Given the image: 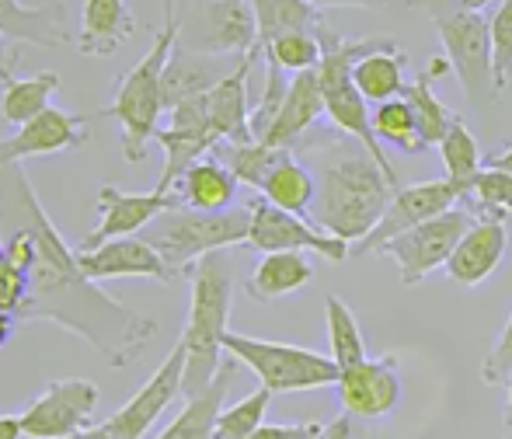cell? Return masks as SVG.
Segmentation results:
<instances>
[{
    "mask_svg": "<svg viewBox=\"0 0 512 439\" xmlns=\"http://www.w3.org/2000/svg\"><path fill=\"white\" fill-rule=\"evenodd\" d=\"M0 230H21L32 241V265L25 272V304L18 325L53 321L84 338L112 370L136 363L157 335V321L119 304L84 276L77 248L49 220L21 164H0Z\"/></svg>",
    "mask_w": 512,
    "mask_h": 439,
    "instance_id": "1",
    "label": "cell"
},
{
    "mask_svg": "<svg viewBox=\"0 0 512 439\" xmlns=\"http://www.w3.org/2000/svg\"><path fill=\"white\" fill-rule=\"evenodd\" d=\"M394 192L398 189L380 171V164L359 143L342 140L321 157L314 223L338 241L359 244L384 220Z\"/></svg>",
    "mask_w": 512,
    "mask_h": 439,
    "instance_id": "2",
    "label": "cell"
},
{
    "mask_svg": "<svg viewBox=\"0 0 512 439\" xmlns=\"http://www.w3.org/2000/svg\"><path fill=\"white\" fill-rule=\"evenodd\" d=\"M230 307H234V265L227 251H213L189 269V314L178 342L185 345V401L203 394L220 373L223 338H227Z\"/></svg>",
    "mask_w": 512,
    "mask_h": 439,
    "instance_id": "3",
    "label": "cell"
},
{
    "mask_svg": "<svg viewBox=\"0 0 512 439\" xmlns=\"http://www.w3.org/2000/svg\"><path fill=\"white\" fill-rule=\"evenodd\" d=\"M317 42H321V63H317V77H321L324 115H328L331 126H335L338 133L349 136V140H356L359 147H363L366 154L380 164V171L391 178L394 189H401L398 171H394V164L387 161L384 143H380L377 133H373L370 105H366V98L359 95L356 84H352V67H356L363 56L394 46L398 39H391V35H363V39H345V35H338L335 28L324 21V25L317 28Z\"/></svg>",
    "mask_w": 512,
    "mask_h": 439,
    "instance_id": "4",
    "label": "cell"
},
{
    "mask_svg": "<svg viewBox=\"0 0 512 439\" xmlns=\"http://www.w3.org/2000/svg\"><path fill=\"white\" fill-rule=\"evenodd\" d=\"M178 18L164 21V28L154 35L150 53L129 70L115 88L112 105L95 112L98 119L119 122V143H122V161L136 164L147 157V143L157 136V122L164 112V67H168L171 53L178 46Z\"/></svg>",
    "mask_w": 512,
    "mask_h": 439,
    "instance_id": "5",
    "label": "cell"
},
{
    "mask_svg": "<svg viewBox=\"0 0 512 439\" xmlns=\"http://www.w3.org/2000/svg\"><path fill=\"white\" fill-rule=\"evenodd\" d=\"M251 227V206H230L223 213H203V210H171L157 217L143 230V241L157 248V255L168 262L175 279L189 276L196 262H203L213 251H227L234 244H248Z\"/></svg>",
    "mask_w": 512,
    "mask_h": 439,
    "instance_id": "6",
    "label": "cell"
},
{
    "mask_svg": "<svg viewBox=\"0 0 512 439\" xmlns=\"http://www.w3.org/2000/svg\"><path fill=\"white\" fill-rule=\"evenodd\" d=\"M422 7L432 14L439 39H443V56L450 60L467 102H495V56H492V25L481 11H467L457 0H422Z\"/></svg>",
    "mask_w": 512,
    "mask_h": 439,
    "instance_id": "7",
    "label": "cell"
},
{
    "mask_svg": "<svg viewBox=\"0 0 512 439\" xmlns=\"http://www.w3.org/2000/svg\"><path fill=\"white\" fill-rule=\"evenodd\" d=\"M223 352L244 363L262 387L272 394H300V391H321V387H335L342 370L331 356L304 345L290 342H272V338H251L227 331L223 338Z\"/></svg>",
    "mask_w": 512,
    "mask_h": 439,
    "instance_id": "8",
    "label": "cell"
},
{
    "mask_svg": "<svg viewBox=\"0 0 512 439\" xmlns=\"http://www.w3.org/2000/svg\"><path fill=\"white\" fill-rule=\"evenodd\" d=\"M178 46L199 56H251L258 49V21L251 0H178Z\"/></svg>",
    "mask_w": 512,
    "mask_h": 439,
    "instance_id": "9",
    "label": "cell"
},
{
    "mask_svg": "<svg viewBox=\"0 0 512 439\" xmlns=\"http://www.w3.org/2000/svg\"><path fill=\"white\" fill-rule=\"evenodd\" d=\"M102 401L95 380L60 377L49 380L25 408H21V433L25 439H67L91 429L95 408Z\"/></svg>",
    "mask_w": 512,
    "mask_h": 439,
    "instance_id": "10",
    "label": "cell"
},
{
    "mask_svg": "<svg viewBox=\"0 0 512 439\" xmlns=\"http://www.w3.org/2000/svg\"><path fill=\"white\" fill-rule=\"evenodd\" d=\"M467 192L460 185H453L450 178H436V182H415V185H401L394 192L391 206H387L384 220L377 223L373 234H366L359 244H352V255H380L391 241H398L401 234L422 227V223L443 217V213L464 206Z\"/></svg>",
    "mask_w": 512,
    "mask_h": 439,
    "instance_id": "11",
    "label": "cell"
},
{
    "mask_svg": "<svg viewBox=\"0 0 512 439\" xmlns=\"http://www.w3.org/2000/svg\"><path fill=\"white\" fill-rule=\"evenodd\" d=\"M474 220L478 217H474L467 206H457V210H450V213H443V217H436V220L422 223V227L408 230V234H401L398 241L387 244L380 255L394 258L401 283L418 286V283H425L436 269H446V262H450L453 251H457L460 237L471 230Z\"/></svg>",
    "mask_w": 512,
    "mask_h": 439,
    "instance_id": "12",
    "label": "cell"
},
{
    "mask_svg": "<svg viewBox=\"0 0 512 439\" xmlns=\"http://www.w3.org/2000/svg\"><path fill=\"white\" fill-rule=\"evenodd\" d=\"M251 206V227H248V244L262 255H276V251H314V255L328 258V262H345L352 255V244L338 241V237L324 234L317 223H307L304 217H293L276 206H269L262 196Z\"/></svg>",
    "mask_w": 512,
    "mask_h": 439,
    "instance_id": "13",
    "label": "cell"
},
{
    "mask_svg": "<svg viewBox=\"0 0 512 439\" xmlns=\"http://www.w3.org/2000/svg\"><path fill=\"white\" fill-rule=\"evenodd\" d=\"M182 206L185 203L178 192H122L119 185H102L98 189V227L84 234L77 248L95 251L108 241H119V237H136L157 217L182 210Z\"/></svg>",
    "mask_w": 512,
    "mask_h": 439,
    "instance_id": "14",
    "label": "cell"
},
{
    "mask_svg": "<svg viewBox=\"0 0 512 439\" xmlns=\"http://www.w3.org/2000/svg\"><path fill=\"white\" fill-rule=\"evenodd\" d=\"M185 384V345L178 342L168 352L161 366L150 373V380L105 422L108 436L112 439H143L154 429V422L164 415V408L182 394Z\"/></svg>",
    "mask_w": 512,
    "mask_h": 439,
    "instance_id": "15",
    "label": "cell"
},
{
    "mask_svg": "<svg viewBox=\"0 0 512 439\" xmlns=\"http://www.w3.org/2000/svg\"><path fill=\"white\" fill-rule=\"evenodd\" d=\"M338 405L349 419L380 422L398 408L401 401V366L394 356L363 359V363L342 370L335 384Z\"/></svg>",
    "mask_w": 512,
    "mask_h": 439,
    "instance_id": "16",
    "label": "cell"
},
{
    "mask_svg": "<svg viewBox=\"0 0 512 439\" xmlns=\"http://www.w3.org/2000/svg\"><path fill=\"white\" fill-rule=\"evenodd\" d=\"M91 119L98 115H74L53 105L11 136H0V164H21L25 157H49L84 147L91 136Z\"/></svg>",
    "mask_w": 512,
    "mask_h": 439,
    "instance_id": "17",
    "label": "cell"
},
{
    "mask_svg": "<svg viewBox=\"0 0 512 439\" xmlns=\"http://www.w3.org/2000/svg\"><path fill=\"white\" fill-rule=\"evenodd\" d=\"M77 262H81L84 276L91 283H112V279H157V283H178L175 272L168 269L157 248L143 237H119L108 241L95 251L77 248Z\"/></svg>",
    "mask_w": 512,
    "mask_h": 439,
    "instance_id": "18",
    "label": "cell"
},
{
    "mask_svg": "<svg viewBox=\"0 0 512 439\" xmlns=\"http://www.w3.org/2000/svg\"><path fill=\"white\" fill-rule=\"evenodd\" d=\"M506 248H509L506 220L478 217L471 223V230L460 237L453 258L446 262V276H450V283L474 290V286L488 283V279L495 276V269H499L502 258H506Z\"/></svg>",
    "mask_w": 512,
    "mask_h": 439,
    "instance_id": "19",
    "label": "cell"
},
{
    "mask_svg": "<svg viewBox=\"0 0 512 439\" xmlns=\"http://www.w3.org/2000/svg\"><path fill=\"white\" fill-rule=\"evenodd\" d=\"M0 35L14 46L63 49L77 42L70 35V11L67 4H21V0H0Z\"/></svg>",
    "mask_w": 512,
    "mask_h": 439,
    "instance_id": "20",
    "label": "cell"
},
{
    "mask_svg": "<svg viewBox=\"0 0 512 439\" xmlns=\"http://www.w3.org/2000/svg\"><path fill=\"white\" fill-rule=\"evenodd\" d=\"M324 115V95H321V77L317 70L290 77V91L283 98V109H279L276 122L269 126V133L258 143L272 150H293L300 140L317 126V119Z\"/></svg>",
    "mask_w": 512,
    "mask_h": 439,
    "instance_id": "21",
    "label": "cell"
},
{
    "mask_svg": "<svg viewBox=\"0 0 512 439\" xmlns=\"http://www.w3.org/2000/svg\"><path fill=\"white\" fill-rule=\"evenodd\" d=\"M136 32V14L126 0H84L77 53L115 56Z\"/></svg>",
    "mask_w": 512,
    "mask_h": 439,
    "instance_id": "22",
    "label": "cell"
},
{
    "mask_svg": "<svg viewBox=\"0 0 512 439\" xmlns=\"http://www.w3.org/2000/svg\"><path fill=\"white\" fill-rule=\"evenodd\" d=\"M310 283H314V262L304 251H276V255L258 258L244 290H248V297L255 304H272V300L300 293Z\"/></svg>",
    "mask_w": 512,
    "mask_h": 439,
    "instance_id": "23",
    "label": "cell"
},
{
    "mask_svg": "<svg viewBox=\"0 0 512 439\" xmlns=\"http://www.w3.org/2000/svg\"><path fill=\"white\" fill-rule=\"evenodd\" d=\"M230 70L220 63V56H199V53H189V49L175 46L168 67H164V112H175L182 102H192V98L213 91Z\"/></svg>",
    "mask_w": 512,
    "mask_h": 439,
    "instance_id": "24",
    "label": "cell"
},
{
    "mask_svg": "<svg viewBox=\"0 0 512 439\" xmlns=\"http://www.w3.org/2000/svg\"><path fill=\"white\" fill-rule=\"evenodd\" d=\"M234 377H237V359L227 356L213 384H209L203 394L185 401V408L175 415V422L154 439H213L216 419H220V412L227 408L223 401H227V391H230V384H234Z\"/></svg>",
    "mask_w": 512,
    "mask_h": 439,
    "instance_id": "25",
    "label": "cell"
},
{
    "mask_svg": "<svg viewBox=\"0 0 512 439\" xmlns=\"http://www.w3.org/2000/svg\"><path fill=\"white\" fill-rule=\"evenodd\" d=\"M352 84L366 98V105H384L394 98H405L408 91V53L394 42L387 49L363 56V60L352 67Z\"/></svg>",
    "mask_w": 512,
    "mask_h": 439,
    "instance_id": "26",
    "label": "cell"
},
{
    "mask_svg": "<svg viewBox=\"0 0 512 439\" xmlns=\"http://www.w3.org/2000/svg\"><path fill=\"white\" fill-rule=\"evenodd\" d=\"M237 178L227 171V164L216 161V157H203L199 164H192L189 175L175 185V192L182 196V203L189 210H203V213H223L234 206L237 196Z\"/></svg>",
    "mask_w": 512,
    "mask_h": 439,
    "instance_id": "27",
    "label": "cell"
},
{
    "mask_svg": "<svg viewBox=\"0 0 512 439\" xmlns=\"http://www.w3.org/2000/svg\"><path fill=\"white\" fill-rule=\"evenodd\" d=\"M258 192H262V199L269 206H276V210H283V213H293V217H304L317 203L314 175L293 157V150H286V154L279 157L276 168L269 171V178H265Z\"/></svg>",
    "mask_w": 512,
    "mask_h": 439,
    "instance_id": "28",
    "label": "cell"
},
{
    "mask_svg": "<svg viewBox=\"0 0 512 439\" xmlns=\"http://www.w3.org/2000/svg\"><path fill=\"white\" fill-rule=\"evenodd\" d=\"M60 91V74L53 70H42L32 77H14L11 84H4V95H0V115H4L7 126L21 129L25 122L39 119L46 109H53V95Z\"/></svg>",
    "mask_w": 512,
    "mask_h": 439,
    "instance_id": "29",
    "label": "cell"
},
{
    "mask_svg": "<svg viewBox=\"0 0 512 439\" xmlns=\"http://www.w3.org/2000/svg\"><path fill=\"white\" fill-rule=\"evenodd\" d=\"M251 7L258 21V49L286 32H317L324 25V14L307 0H251Z\"/></svg>",
    "mask_w": 512,
    "mask_h": 439,
    "instance_id": "30",
    "label": "cell"
},
{
    "mask_svg": "<svg viewBox=\"0 0 512 439\" xmlns=\"http://www.w3.org/2000/svg\"><path fill=\"white\" fill-rule=\"evenodd\" d=\"M324 321H328V349H331L328 356L338 363V370H349V366L370 359L366 356V342H363V331H359L356 314L335 293L324 300Z\"/></svg>",
    "mask_w": 512,
    "mask_h": 439,
    "instance_id": "31",
    "label": "cell"
},
{
    "mask_svg": "<svg viewBox=\"0 0 512 439\" xmlns=\"http://www.w3.org/2000/svg\"><path fill=\"white\" fill-rule=\"evenodd\" d=\"M405 102L411 105V112H415L418 133H422L425 147H439V143H443V136L450 133V126H453V119H457V115H453L443 102H439L436 77L422 70V74H418L415 81L408 84Z\"/></svg>",
    "mask_w": 512,
    "mask_h": 439,
    "instance_id": "32",
    "label": "cell"
},
{
    "mask_svg": "<svg viewBox=\"0 0 512 439\" xmlns=\"http://www.w3.org/2000/svg\"><path fill=\"white\" fill-rule=\"evenodd\" d=\"M439 157H443V171L453 185H460L464 192H471V182L485 168V154H481L478 140L471 136V129L464 126V119H453L450 133L439 143Z\"/></svg>",
    "mask_w": 512,
    "mask_h": 439,
    "instance_id": "33",
    "label": "cell"
},
{
    "mask_svg": "<svg viewBox=\"0 0 512 439\" xmlns=\"http://www.w3.org/2000/svg\"><path fill=\"white\" fill-rule=\"evenodd\" d=\"M286 150H272L265 147V143H223V147L213 150V157H220L223 164H227V171L237 178L241 185H248V189H262V182L269 178V171L276 168V161L283 157Z\"/></svg>",
    "mask_w": 512,
    "mask_h": 439,
    "instance_id": "34",
    "label": "cell"
},
{
    "mask_svg": "<svg viewBox=\"0 0 512 439\" xmlns=\"http://www.w3.org/2000/svg\"><path fill=\"white\" fill-rule=\"evenodd\" d=\"M373 133H377L380 143H391V147H398L401 154H408V157L425 150L415 112H411V105L405 98H394V102H384L373 109Z\"/></svg>",
    "mask_w": 512,
    "mask_h": 439,
    "instance_id": "35",
    "label": "cell"
},
{
    "mask_svg": "<svg viewBox=\"0 0 512 439\" xmlns=\"http://www.w3.org/2000/svg\"><path fill=\"white\" fill-rule=\"evenodd\" d=\"M272 391L269 387H258V391L244 394L241 401L227 405L216 419L213 439H251L258 429L265 426V412H269Z\"/></svg>",
    "mask_w": 512,
    "mask_h": 439,
    "instance_id": "36",
    "label": "cell"
},
{
    "mask_svg": "<svg viewBox=\"0 0 512 439\" xmlns=\"http://www.w3.org/2000/svg\"><path fill=\"white\" fill-rule=\"evenodd\" d=\"M464 206L471 213H481V220H506L512 213V175L499 168H481Z\"/></svg>",
    "mask_w": 512,
    "mask_h": 439,
    "instance_id": "37",
    "label": "cell"
},
{
    "mask_svg": "<svg viewBox=\"0 0 512 439\" xmlns=\"http://www.w3.org/2000/svg\"><path fill=\"white\" fill-rule=\"evenodd\" d=\"M265 63H276L286 74H307V70H317L321 63V42H317V32H286L279 39H272L269 46L262 49Z\"/></svg>",
    "mask_w": 512,
    "mask_h": 439,
    "instance_id": "38",
    "label": "cell"
},
{
    "mask_svg": "<svg viewBox=\"0 0 512 439\" xmlns=\"http://www.w3.org/2000/svg\"><path fill=\"white\" fill-rule=\"evenodd\" d=\"M492 25V56H495V91H506L512 84V0H499L488 18Z\"/></svg>",
    "mask_w": 512,
    "mask_h": 439,
    "instance_id": "39",
    "label": "cell"
},
{
    "mask_svg": "<svg viewBox=\"0 0 512 439\" xmlns=\"http://www.w3.org/2000/svg\"><path fill=\"white\" fill-rule=\"evenodd\" d=\"M512 373V314L506 318V328H502L499 342L492 345V352L485 356V363H481V380H485L488 387H506Z\"/></svg>",
    "mask_w": 512,
    "mask_h": 439,
    "instance_id": "40",
    "label": "cell"
},
{
    "mask_svg": "<svg viewBox=\"0 0 512 439\" xmlns=\"http://www.w3.org/2000/svg\"><path fill=\"white\" fill-rule=\"evenodd\" d=\"M324 426L321 422H293V426H276V422H265L251 439H321Z\"/></svg>",
    "mask_w": 512,
    "mask_h": 439,
    "instance_id": "41",
    "label": "cell"
},
{
    "mask_svg": "<svg viewBox=\"0 0 512 439\" xmlns=\"http://www.w3.org/2000/svg\"><path fill=\"white\" fill-rule=\"evenodd\" d=\"M310 7H387V4H405V7H422V0H307Z\"/></svg>",
    "mask_w": 512,
    "mask_h": 439,
    "instance_id": "42",
    "label": "cell"
},
{
    "mask_svg": "<svg viewBox=\"0 0 512 439\" xmlns=\"http://www.w3.org/2000/svg\"><path fill=\"white\" fill-rule=\"evenodd\" d=\"M14 67H18V49H14L11 39L0 35V81L11 84L14 81Z\"/></svg>",
    "mask_w": 512,
    "mask_h": 439,
    "instance_id": "43",
    "label": "cell"
},
{
    "mask_svg": "<svg viewBox=\"0 0 512 439\" xmlns=\"http://www.w3.org/2000/svg\"><path fill=\"white\" fill-rule=\"evenodd\" d=\"M321 439H352V419L342 412L335 422H328V426H324V436Z\"/></svg>",
    "mask_w": 512,
    "mask_h": 439,
    "instance_id": "44",
    "label": "cell"
},
{
    "mask_svg": "<svg viewBox=\"0 0 512 439\" xmlns=\"http://www.w3.org/2000/svg\"><path fill=\"white\" fill-rule=\"evenodd\" d=\"M485 168H499V171H509L512 175V143L502 150H495V154H485Z\"/></svg>",
    "mask_w": 512,
    "mask_h": 439,
    "instance_id": "45",
    "label": "cell"
},
{
    "mask_svg": "<svg viewBox=\"0 0 512 439\" xmlns=\"http://www.w3.org/2000/svg\"><path fill=\"white\" fill-rule=\"evenodd\" d=\"M0 439H25L18 415H0Z\"/></svg>",
    "mask_w": 512,
    "mask_h": 439,
    "instance_id": "46",
    "label": "cell"
},
{
    "mask_svg": "<svg viewBox=\"0 0 512 439\" xmlns=\"http://www.w3.org/2000/svg\"><path fill=\"white\" fill-rule=\"evenodd\" d=\"M14 328H18V318H14V314H4V311H0V349H4L7 338L14 335Z\"/></svg>",
    "mask_w": 512,
    "mask_h": 439,
    "instance_id": "47",
    "label": "cell"
},
{
    "mask_svg": "<svg viewBox=\"0 0 512 439\" xmlns=\"http://www.w3.org/2000/svg\"><path fill=\"white\" fill-rule=\"evenodd\" d=\"M67 439H112V436H108V429H105V426H91V429H84V433L67 436Z\"/></svg>",
    "mask_w": 512,
    "mask_h": 439,
    "instance_id": "48",
    "label": "cell"
},
{
    "mask_svg": "<svg viewBox=\"0 0 512 439\" xmlns=\"http://www.w3.org/2000/svg\"><path fill=\"white\" fill-rule=\"evenodd\" d=\"M460 7H467V11H481L485 14V7H492V4H499V0H457Z\"/></svg>",
    "mask_w": 512,
    "mask_h": 439,
    "instance_id": "49",
    "label": "cell"
},
{
    "mask_svg": "<svg viewBox=\"0 0 512 439\" xmlns=\"http://www.w3.org/2000/svg\"><path fill=\"white\" fill-rule=\"evenodd\" d=\"M502 439H512V408L502 412Z\"/></svg>",
    "mask_w": 512,
    "mask_h": 439,
    "instance_id": "50",
    "label": "cell"
},
{
    "mask_svg": "<svg viewBox=\"0 0 512 439\" xmlns=\"http://www.w3.org/2000/svg\"><path fill=\"white\" fill-rule=\"evenodd\" d=\"M506 408H512V373H509V380H506Z\"/></svg>",
    "mask_w": 512,
    "mask_h": 439,
    "instance_id": "51",
    "label": "cell"
}]
</instances>
